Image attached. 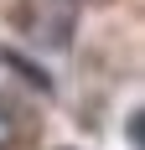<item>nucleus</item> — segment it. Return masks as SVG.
<instances>
[{"mask_svg": "<svg viewBox=\"0 0 145 150\" xmlns=\"http://www.w3.org/2000/svg\"><path fill=\"white\" fill-rule=\"evenodd\" d=\"M11 135H16V129H11V119H5V114H0V150L11 145Z\"/></svg>", "mask_w": 145, "mask_h": 150, "instance_id": "f257e3e1", "label": "nucleus"}]
</instances>
